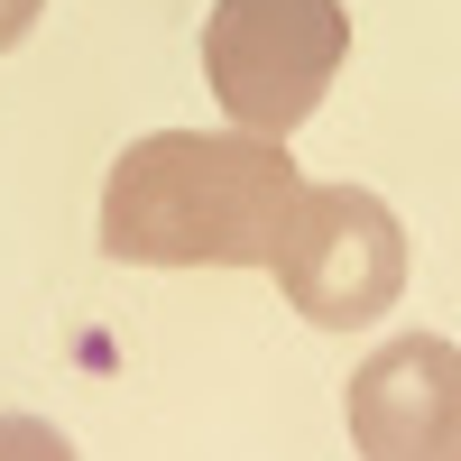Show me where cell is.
<instances>
[{
  "instance_id": "6da1fadb",
  "label": "cell",
  "mask_w": 461,
  "mask_h": 461,
  "mask_svg": "<svg viewBox=\"0 0 461 461\" xmlns=\"http://www.w3.org/2000/svg\"><path fill=\"white\" fill-rule=\"evenodd\" d=\"M304 194L286 139L148 130L102 176V258L121 267H267Z\"/></svg>"
},
{
  "instance_id": "7a4b0ae2",
  "label": "cell",
  "mask_w": 461,
  "mask_h": 461,
  "mask_svg": "<svg viewBox=\"0 0 461 461\" xmlns=\"http://www.w3.org/2000/svg\"><path fill=\"white\" fill-rule=\"evenodd\" d=\"M341 56H351L341 0H212L203 19L212 102L230 111V130H258V139H286L314 121Z\"/></svg>"
},
{
  "instance_id": "3957f363",
  "label": "cell",
  "mask_w": 461,
  "mask_h": 461,
  "mask_svg": "<svg viewBox=\"0 0 461 461\" xmlns=\"http://www.w3.org/2000/svg\"><path fill=\"white\" fill-rule=\"evenodd\" d=\"M267 267H277V286L304 323L360 332L406 295V230L369 185H304Z\"/></svg>"
},
{
  "instance_id": "277c9868",
  "label": "cell",
  "mask_w": 461,
  "mask_h": 461,
  "mask_svg": "<svg viewBox=\"0 0 461 461\" xmlns=\"http://www.w3.org/2000/svg\"><path fill=\"white\" fill-rule=\"evenodd\" d=\"M360 461H434L461 425V341L443 332H397L351 369L341 388Z\"/></svg>"
},
{
  "instance_id": "5b68a950",
  "label": "cell",
  "mask_w": 461,
  "mask_h": 461,
  "mask_svg": "<svg viewBox=\"0 0 461 461\" xmlns=\"http://www.w3.org/2000/svg\"><path fill=\"white\" fill-rule=\"evenodd\" d=\"M0 461H74V443L47 415H0Z\"/></svg>"
},
{
  "instance_id": "8992f818",
  "label": "cell",
  "mask_w": 461,
  "mask_h": 461,
  "mask_svg": "<svg viewBox=\"0 0 461 461\" xmlns=\"http://www.w3.org/2000/svg\"><path fill=\"white\" fill-rule=\"evenodd\" d=\"M37 10H47V0H0V56H10V47H19V37L37 28Z\"/></svg>"
},
{
  "instance_id": "52a82bcc",
  "label": "cell",
  "mask_w": 461,
  "mask_h": 461,
  "mask_svg": "<svg viewBox=\"0 0 461 461\" xmlns=\"http://www.w3.org/2000/svg\"><path fill=\"white\" fill-rule=\"evenodd\" d=\"M434 461H461V425H452V443H443V452H434Z\"/></svg>"
}]
</instances>
